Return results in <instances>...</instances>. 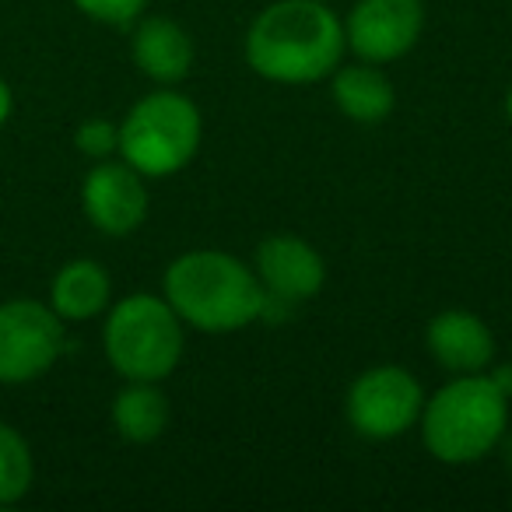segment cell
<instances>
[{
  "instance_id": "ac0fdd59",
  "label": "cell",
  "mask_w": 512,
  "mask_h": 512,
  "mask_svg": "<svg viewBox=\"0 0 512 512\" xmlns=\"http://www.w3.org/2000/svg\"><path fill=\"white\" fill-rule=\"evenodd\" d=\"M85 18L102 25H130L144 15L148 0H71Z\"/></svg>"
},
{
  "instance_id": "e0dca14e",
  "label": "cell",
  "mask_w": 512,
  "mask_h": 512,
  "mask_svg": "<svg viewBox=\"0 0 512 512\" xmlns=\"http://www.w3.org/2000/svg\"><path fill=\"white\" fill-rule=\"evenodd\" d=\"M74 148L92 162L113 158L120 151V123L113 120H85L74 130Z\"/></svg>"
},
{
  "instance_id": "8992f818",
  "label": "cell",
  "mask_w": 512,
  "mask_h": 512,
  "mask_svg": "<svg viewBox=\"0 0 512 512\" xmlns=\"http://www.w3.org/2000/svg\"><path fill=\"white\" fill-rule=\"evenodd\" d=\"M425 407V390L404 365H372L344 397L348 425L369 442H390L411 432Z\"/></svg>"
},
{
  "instance_id": "9a60e30c",
  "label": "cell",
  "mask_w": 512,
  "mask_h": 512,
  "mask_svg": "<svg viewBox=\"0 0 512 512\" xmlns=\"http://www.w3.org/2000/svg\"><path fill=\"white\" fill-rule=\"evenodd\" d=\"M169 421L172 407L158 383L127 379V386L113 397V428L120 432V439L134 442V446H148V442L162 439Z\"/></svg>"
},
{
  "instance_id": "6da1fadb",
  "label": "cell",
  "mask_w": 512,
  "mask_h": 512,
  "mask_svg": "<svg viewBox=\"0 0 512 512\" xmlns=\"http://www.w3.org/2000/svg\"><path fill=\"white\" fill-rule=\"evenodd\" d=\"M246 64L274 85H316L344 64L348 36L327 0H274L246 29Z\"/></svg>"
},
{
  "instance_id": "44dd1931",
  "label": "cell",
  "mask_w": 512,
  "mask_h": 512,
  "mask_svg": "<svg viewBox=\"0 0 512 512\" xmlns=\"http://www.w3.org/2000/svg\"><path fill=\"white\" fill-rule=\"evenodd\" d=\"M505 120L512 123V85H509V92H505Z\"/></svg>"
},
{
  "instance_id": "277c9868",
  "label": "cell",
  "mask_w": 512,
  "mask_h": 512,
  "mask_svg": "<svg viewBox=\"0 0 512 512\" xmlns=\"http://www.w3.org/2000/svg\"><path fill=\"white\" fill-rule=\"evenodd\" d=\"M186 323L165 295H127L109 306L106 327H102V348L106 358L123 379H148L162 383L179 369L186 351Z\"/></svg>"
},
{
  "instance_id": "7c38bea8",
  "label": "cell",
  "mask_w": 512,
  "mask_h": 512,
  "mask_svg": "<svg viewBox=\"0 0 512 512\" xmlns=\"http://www.w3.org/2000/svg\"><path fill=\"white\" fill-rule=\"evenodd\" d=\"M130 57H134L137 71L144 78L169 88L186 81V74L193 71L197 50H193V39L183 25L172 22V18L151 15L137 22L134 36H130Z\"/></svg>"
},
{
  "instance_id": "8fae6325",
  "label": "cell",
  "mask_w": 512,
  "mask_h": 512,
  "mask_svg": "<svg viewBox=\"0 0 512 512\" xmlns=\"http://www.w3.org/2000/svg\"><path fill=\"white\" fill-rule=\"evenodd\" d=\"M425 348L453 376L484 372L495 362V334L470 309H442L425 327Z\"/></svg>"
},
{
  "instance_id": "3957f363",
  "label": "cell",
  "mask_w": 512,
  "mask_h": 512,
  "mask_svg": "<svg viewBox=\"0 0 512 512\" xmlns=\"http://www.w3.org/2000/svg\"><path fill=\"white\" fill-rule=\"evenodd\" d=\"M509 400L512 397L488 372L453 376L432 397H425L418 418L421 442L446 467H467L484 460L505 439Z\"/></svg>"
},
{
  "instance_id": "30bf717a",
  "label": "cell",
  "mask_w": 512,
  "mask_h": 512,
  "mask_svg": "<svg viewBox=\"0 0 512 512\" xmlns=\"http://www.w3.org/2000/svg\"><path fill=\"white\" fill-rule=\"evenodd\" d=\"M253 271L264 285L267 299L299 306L323 292L327 285V260L309 239L292 232L267 235L253 253Z\"/></svg>"
},
{
  "instance_id": "ffe728a7",
  "label": "cell",
  "mask_w": 512,
  "mask_h": 512,
  "mask_svg": "<svg viewBox=\"0 0 512 512\" xmlns=\"http://www.w3.org/2000/svg\"><path fill=\"white\" fill-rule=\"evenodd\" d=\"M488 376L495 379V383L502 386V390L512 397V365H498V369H495V372H488Z\"/></svg>"
},
{
  "instance_id": "d6986e66",
  "label": "cell",
  "mask_w": 512,
  "mask_h": 512,
  "mask_svg": "<svg viewBox=\"0 0 512 512\" xmlns=\"http://www.w3.org/2000/svg\"><path fill=\"white\" fill-rule=\"evenodd\" d=\"M11 113H15V95H11V85L4 78H0V127L11 120Z\"/></svg>"
},
{
  "instance_id": "ba28073f",
  "label": "cell",
  "mask_w": 512,
  "mask_h": 512,
  "mask_svg": "<svg viewBox=\"0 0 512 512\" xmlns=\"http://www.w3.org/2000/svg\"><path fill=\"white\" fill-rule=\"evenodd\" d=\"M425 32L421 0H358L344 22L348 50L365 64H393L418 46Z\"/></svg>"
},
{
  "instance_id": "2e32d148",
  "label": "cell",
  "mask_w": 512,
  "mask_h": 512,
  "mask_svg": "<svg viewBox=\"0 0 512 512\" xmlns=\"http://www.w3.org/2000/svg\"><path fill=\"white\" fill-rule=\"evenodd\" d=\"M32 477H36V460L18 428L0 421V505H15L29 495Z\"/></svg>"
},
{
  "instance_id": "7402d4cb",
  "label": "cell",
  "mask_w": 512,
  "mask_h": 512,
  "mask_svg": "<svg viewBox=\"0 0 512 512\" xmlns=\"http://www.w3.org/2000/svg\"><path fill=\"white\" fill-rule=\"evenodd\" d=\"M505 453H509V467H512V442H509V449H505Z\"/></svg>"
},
{
  "instance_id": "9c48e42d",
  "label": "cell",
  "mask_w": 512,
  "mask_h": 512,
  "mask_svg": "<svg viewBox=\"0 0 512 512\" xmlns=\"http://www.w3.org/2000/svg\"><path fill=\"white\" fill-rule=\"evenodd\" d=\"M81 207L102 235L123 239V235L137 232L148 218V186H144L141 172L123 158L120 162L102 158L81 183Z\"/></svg>"
},
{
  "instance_id": "4fadbf2b",
  "label": "cell",
  "mask_w": 512,
  "mask_h": 512,
  "mask_svg": "<svg viewBox=\"0 0 512 512\" xmlns=\"http://www.w3.org/2000/svg\"><path fill=\"white\" fill-rule=\"evenodd\" d=\"M330 95H334L337 113L358 127H376V123L390 120L397 109L393 81L379 71V64H365V60L337 67L330 74Z\"/></svg>"
},
{
  "instance_id": "7a4b0ae2",
  "label": "cell",
  "mask_w": 512,
  "mask_h": 512,
  "mask_svg": "<svg viewBox=\"0 0 512 512\" xmlns=\"http://www.w3.org/2000/svg\"><path fill=\"white\" fill-rule=\"evenodd\" d=\"M165 302L200 334H235L264 316L267 292L249 264L225 249H190L165 267Z\"/></svg>"
},
{
  "instance_id": "52a82bcc",
  "label": "cell",
  "mask_w": 512,
  "mask_h": 512,
  "mask_svg": "<svg viewBox=\"0 0 512 512\" xmlns=\"http://www.w3.org/2000/svg\"><path fill=\"white\" fill-rule=\"evenodd\" d=\"M67 348L64 320L36 299L0 302V383L22 386L46 376Z\"/></svg>"
},
{
  "instance_id": "5bb4252c",
  "label": "cell",
  "mask_w": 512,
  "mask_h": 512,
  "mask_svg": "<svg viewBox=\"0 0 512 512\" xmlns=\"http://www.w3.org/2000/svg\"><path fill=\"white\" fill-rule=\"evenodd\" d=\"M113 302V278L95 260H71L50 285V306L64 323H88Z\"/></svg>"
},
{
  "instance_id": "5b68a950",
  "label": "cell",
  "mask_w": 512,
  "mask_h": 512,
  "mask_svg": "<svg viewBox=\"0 0 512 512\" xmlns=\"http://www.w3.org/2000/svg\"><path fill=\"white\" fill-rule=\"evenodd\" d=\"M204 141V120L193 99L183 92H148L130 106L120 123L116 155L134 165L144 179H165L183 172L197 158Z\"/></svg>"
}]
</instances>
